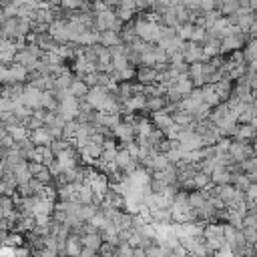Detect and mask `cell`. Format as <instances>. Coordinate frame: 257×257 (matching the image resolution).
Segmentation results:
<instances>
[{
  "mask_svg": "<svg viewBox=\"0 0 257 257\" xmlns=\"http://www.w3.org/2000/svg\"><path fill=\"white\" fill-rule=\"evenodd\" d=\"M161 28H163L161 22H151V20L143 18L141 14L135 18V32H137V36L141 40H147V42L157 44L161 40Z\"/></svg>",
  "mask_w": 257,
  "mask_h": 257,
  "instance_id": "6da1fadb",
  "label": "cell"
},
{
  "mask_svg": "<svg viewBox=\"0 0 257 257\" xmlns=\"http://www.w3.org/2000/svg\"><path fill=\"white\" fill-rule=\"evenodd\" d=\"M40 92H42L40 88L24 82V88H22V94H20V104H24V106H28L32 110L38 108L40 106Z\"/></svg>",
  "mask_w": 257,
  "mask_h": 257,
  "instance_id": "7a4b0ae2",
  "label": "cell"
},
{
  "mask_svg": "<svg viewBox=\"0 0 257 257\" xmlns=\"http://www.w3.org/2000/svg\"><path fill=\"white\" fill-rule=\"evenodd\" d=\"M112 133H114V137H116V141H120V143H126V141H133L135 137H137V133H135V126H133V122H128V120H122L120 118V122L112 128Z\"/></svg>",
  "mask_w": 257,
  "mask_h": 257,
  "instance_id": "3957f363",
  "label": "cell"
},
{
  "mask_svg": "<svg viewBox=\"0 0 257 257\" xmlns=\"http://www.w3.org/2000/svg\"><path fill=\"white\" fill-rule=\"evenodd\" d=\"M6 133L14 139V143H22L30 137V128L24 124V122H10V124H4Z\"/></svg>",
  "mask_w": 257,
  "mask_h": 257,
  "instance_id": "277c9868",
  "label": "cell"
},
{
  "mask_svg": "<svg viewBox=\"0 0 257 257\" xmlns=\"http://www.w3.org/2000/svg\"><path fill=\"white\" fill-rule=\"evenodd\" d=\"M183 58L185 62H195V60H203V44L201 42H193V40H187L185 42V48H183Z\"/></svg>",
  "mask_w": 257,
  "mask_h": 257,
  "instance_id": "5b68a950",
  "label": "cell"
},
{
  "mask_svg": "<svg viewBox=\"0 0 257 257\" xmlns=\"http://www.w3.org/2000/svg\"><path fill=\"white\" fill-rule=\"evenodd\" d=\"M26 80H28V70L18 62H10L6 84H16V82H26Z\"/></svg>",
  "mask_w": 257,
  "mask_h": 257,
  "instance_id": "8992f818",
  "label": "cell"
},
{
  "mask_svg": "<svg viewBox=\"0 0 257 257\" xmlns=\"http://www.w3.org/2000/svg\"><path fill=\"white\" fill-rule=\"evenodd\" d=\"M28 139L32 141V145H50V143H52V137H50V133H48L46 124H44V126H38V128H32Z\"/></svg>",
  "mask_w": 257,
  "mask_h": 257,
  "instance_id": "52a82bcc",
  "label": "cell"
},
{
  "mask_svg": "<svg viewBox=\"0 0 257 257\" xmlns=\"http://www.w3.org/2000/svg\"><path fill=\"white\" fill-rule=\"evenodd\" d=\"M139 82H143V84H153V82H157V70L153 68V66H145V64H139V68H137V76H135Z\"/></svg>",
  "mask_w": 257,
  "mask_h": 257,
  "instance_id": "ba28073f",
  "label": "cell"
},
{
  "mask_svg": "<svg viewBox=\"0 0 257 257\" xmlns=\"http://www.w3.org/2000/svg\"><path fill=\"white\" fill-rule=\"evenodd\" d=\"M80 243H82V247L96 249V253H98V247H100V243H102V233H100V231L82 233V235H80Z\"/></svg>",
  "mask_w": 257,
  "mask_h": 257,
  "instance_id": "9c48e42d",
  "label": "cell"
},
{
  "mask_svg": "<svg viewBox=\"0 0 257 257\" xmlns=\"http://www.w3.org/2000/svg\"><path fill=\"white\" fill-rule=\"evenodd\" d=\"M68 90H70V94H72V96H76V98H84V96H86V92H88V84L82 80V76H76V74H74V78H72V82H70Z\"/></svg>",
  "mask_w": 257,
  "mask_h": 257,
  "instance_id": "30bf717a",
  "label": "cell"
},
{
  "mask_svg": "<svg viewBox=\"0 0 257 257\" xmlns=\"http://www.w3.org/2000/svg\"><path fill=\"white\" fill-rule=\"evenodd\" d=\"M211 183H215V185L231 183V173H229V169L223 167V165H217V167L213 169V173H211Z\"/></svg>",
  "mask_w": 257,
  "mask_h": 257,
  "instance_id": "8fae6325",
  "label": "cell"
},
{
  "mask_svg": "<svg viewBox=\"0 0 257 257\" xmlns=\"http://www.w3.org/2000/svg\"><path fill=\"white\" fill-rule=\"evenodd\" d=\"M80 249H82V243H80V237L76 233H70L66 237V245H64V255H80Z\"/></svg>",
  "mask_w": 257,
  "mask_h": 257,
  "instance_id": "7c38bea8",
  "label": "cell"
},
{
  "mask_svg": "<svg viewBox=\"0 0 257 257\" xmlns=\"http://www.w3.org/2000/svg\"><path fill=\"white\" fill-rule=\"evenodd\" d=\"M165 104H167L165 94H155V96H147V98H145V110H147V112L161 110Z\"/></svg>",
  "mask_w": 257,
  "mask_h": 257,
  "instance_id": "4fadbf2b",
  "label": "cell"
},
{
  "mask_svg": "<svg viewBox=\"0 0 257 257\" xmlns=\"http://www.w3.org/2000/svg\"><path fill=\"white\" fill-rule=\"evenodd\" d=\"M171 114H173V122H177L179 126H195V116H193V112L175 110V112H171Z\"/></svg>",
  "mask_w": 257,
  "mask_h": 257,
  "instance_id": "5bb4252c",
  "label": "cell"
},
{
  "mask_svg": "<svg viewBox=\"0 0 257 257\" xmlns=\"http://www.w3.org/2000/svg\"><path fill=\"white\" fill-rule=\"evenodd\" d=\"M98 42L102 46H116V44H120V34L116 30H102L98 36Z\"/></svg>",
  "mask_w": 257,
  "mask_h": 257,
  "instance_id": "9a60e30c",
  "label": "cell"
},
{
  "mask_svg": "<svg viewBox=\"0 0 257 257\" xmlns=\"http://www.w3.org/2000/svg\"><path fill=\"white\" fill-rule=\"evenodd\" d=\"M40 106L46 108V110H56L58 100H56V96H54L52 90H42L40 92Z\"/></svg>",
  "mask_w": 257,
  "mask_h": 257,
  "instance_id": "2e32d148",
  "label": "cell"
},
{
  "mask_svg": "<svg viewBox=\"0 0 257 257\" xmlns=\"http://www.w3.org/2000/svg\"><path fill=\"white\" fill-rule=\"evenodd\" d=\"M92 189H90V185L88 183H80L78 187H76V201L78 203H92Z\"/></svg>",
  "mask_w": 257,
  "mask_h": 257,
  "instance_id": "e0dca14e",
  "label": "cell"
},
{
  "mask_svg": "<svg viewBox=\"0 0 257 257\" xmlns=\"http://www.w3.org/2000/svg\"><path fill=\"white\" fill-rule=\"evenodd\" d=\"M16 16H18V18H22V20L34 22V18H36V8H34L32 4H20V6H18Z\"/></svg>",
  "mask_w": 257,
  "mask_h": 257,
  "instance_id": "ac0fdd59",
  "label": "cell"
},
{
  "mask_svg": "<svg viewBox=\"0 0 257 257\" xmlns=\"http://www.w3.org/2000/svg\"><path fill=\"white\" fill-rule=\"evenodd\" d=\"M209 183H211V177L207 173H203V171L197 169V173L193 175V187L195 189H205Z\"/></svg>",
  "mask_w": 257,
  "mask_h": 257,
  "instance_id": "d6986e66",
  "label": "cell"
},
{
  "mask_svg": "<svg viewBox=\"0 0 257 257\" xmlns=\"http://www.w3.org/2000/svg\"><path fill=\"white\" fill-rule=\"evenodd\" d=\"M133 253H135V247L128 243V241H118V245H116V251H114V255H122V257H133Z\"/></svg>",
  "mask_w": 257,
  "mask_h": 257,
  "instance_id": "ffe728a7",
  "label": "cell"
},
{
  "mask_svg": "<svg viewBox=\"0 0 257 257\" xmlns=\"http://www.w3.org/2000/svg\"><path fill=\"white\" fill-rule=\"evenodd\" d=\"M177 36L181 38V40H191V32H193V22H183V24H179L177 28Z\"/></svg>",
  "mask_w": 257,
  "mask_h": 257,
  "instance_id": "44dd1931",
  "label": "cell"
},
{
  "mask_svg": "<svg viewBox=\"0 0 257 257\" xmlns=\"http://www.w3.org/2000/svg\"><path fill=\"white\" fill-rule=\"evenodd\" d=\"M2 243H4V245H10V247H18V245L24 243V239H22V235H18V233H6L4 239H2Z\"/></svg>",
  "mask_w": 257,
  "mask_h": 257,
  "instance_id": "7402d4cb",
  "label": "cell"
},
{
  "mask_svg": "<svg viewBox=\"0 0 257 257\" xmlns=\"http://www.w3.org/2000/svg\"><path fill=\"white\" fill-rule=\"evenodd\" d=\"M82 2H84V0H60V8L66 10V12L78 10V8L82 6Z\"/></svg>",
  "mask_w": 257,
  "mask_h": 257,
  "instance_id": "603a6c76",
  "label": "cell"
},
{
  "mask_svg": "<svg viewBox=\"0 0 257 257\" xmlns=\"http://www.w3.org/2000/svg\"><path fill=\"white\" fill-rule=\"evenodd\" d=\"M243 193H245V201H247L249 205H251L253 201H257V183H249Z\"/></svg>",
  "mask_w": 257,
  "mask_h": 257,
  "instance_id": "cb8c5ba5",
  "label": "cell"
},
{
  "mask_svg": "<svg viewBox=\"0 0 257 257\" xmlns=\"http://www.w3.org/2000/svg\"><path fill=\"white\" fill-rule=\"evenodd\" d=\"M114 251H116V245L110 241H102L98 247V255H114Z\"/></svg>",
  "mask_w": 257,
  "mask_h": 257,
  "instance_id": "d4e9b609",
  "label": "cell"
},
{
  "mask_svg": "<svg viewBox=\"0 0 257 257\" xmlns=\"http://www.w3.org/2000/svg\"><path fill=\"white\" fill-rule=\"evenodd\" d=\"M241 231H243V235H245V241H247L249 245L257 243V229H255V227H243Z\"/></svg>",
  "mask_w": 257,
  "mask_h": 257,
  "instance_id": "484cf974",
  "label": "cell"
},
{
  "mask_svg": "<svg viewBox=\"0 0 257 257\" xmlns=\"http://www.w3.org/2000/svg\"><path fill=\"white\" fill-rule=\"evenodd\" d=\"M181 128H183V126H179L177 122H173V124H171V126L167 128V131H165V137H167V139H173V141H175V139L179 137V133H181Z\"/></svg>",
  "mask_w": 257,
  "mask_h": 257,
  "instance_id": "4316f807",
  "label": "cell"
},
{
  "mask_svg": "<svg viewBox=\"0 0 257 257\" xmlns=\"http://www.w3.org/2000/svg\"><path fill=\"white\" fill-rule=\"evenodd\" d=\"M2 6H4V16H16L18 4H14V2H2Z\"/></svg>",
  "mask_w": 257,
  "mask_h": 257,
  "instance_id": "83f0119b",
  "label": "cell"
},
{
  "mask_svg": "<svg viewBox=\"0 0 257 257\" xmlns=\"http://www.w3.org/2000/svg\"><path fill=\"white\" fill-rule=\"evenodd\" d=\"M8 80V64L0 62V84H6Z\"/></svg>",
  "mask_w": 257,
  "mask_h": 257,
  "instance_id": "f1b7e54d",
  "label": "cell"
},
{
  "mask_svg": "<svg viewBox=\"0 0 257 257\" xmlns=\"http://www.w3.org/2000/svg\"><path fill=\"white\" fill-rule=\"evenodd\" d=\"M92 255H98L96 249H90V247H82L80 249V257H92Z\"/></svg>",
  "mask_w": 257,
  "mask_h": 257,
  "instance_id": "f546056e",
  "label": "cell"
}]
</instances>
